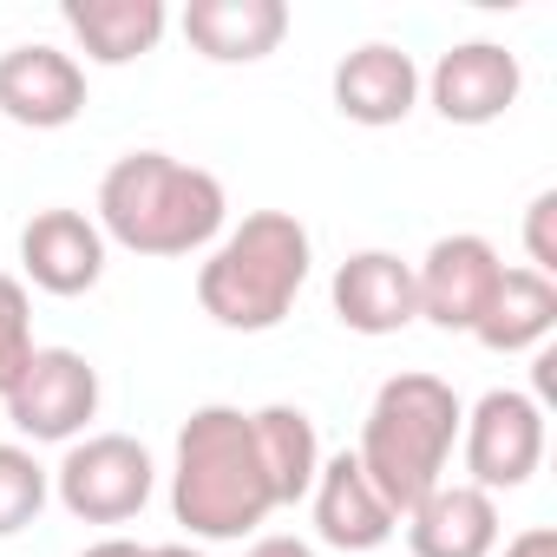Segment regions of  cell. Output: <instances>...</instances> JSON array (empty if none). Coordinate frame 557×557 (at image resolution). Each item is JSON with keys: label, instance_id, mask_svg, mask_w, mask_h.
Wrapping results in <instances>:
<instances>
[{"label": "cell", "instance_id": "7402d4cb", "mask_svg": "<svg viewBox=\"0 0 557 557\" xmlns=\"http://www.w3.org/2000/svg\"><path fill=\"white\" fill-rule=\"evenodd\" d=\"M524 249H531L524 269L557 275V190H537L531 197V210H524Z\"/></svg>", "mask_w": 557, "mask_h": 557}, {"label": "cell", "instance_id": "d6986e66", "mask_svg": "<svg viewBox=\"0 0 557 557\" xmlns=\"http://www.w3.org/2000/svg\"><path fill=\"white\" fill-rule=\"evenodd\" d=\"M249 433H256V459H262V472H269V492H275V505H296V498H309V485H315V472H322V440H315V420L302 413V407H256L249 413Z\"/></svg>", "mask_w": 557, "mask_h": 557}, {"label": "cell", "instance_id": "ba28073f", "mask_svg": "<svg viewBox=\"0 0 557 557\" xmlns=\"http://www.w3.org/2000/svg\"><path fill=\"white\" fill-rule=\"evenodd\" d=\"M498 275H505V262H498V249H492L485 236H472V230L440 236V243L413 262L420 322H433V329H446V335H472L479 315H485V302H492V289H498Z\"/></svg>", "mask_w": 557, "mask_h": 557}, {"label": "cell", "instance_id": "e0dca14e", "mask_svg": "<svg viewBox=\"0 0 557 557\" xmlns=\"http://www.w3.org/2000/svg\"><path fill=\"white\" fill-rule=\"evenodd\" d=\"M60 21L92 66H132V60L158 53V40L171 27L164 0H66Z\"/></svg>", "mask_w": 557, "mask_h": 557}, {"label": "cell", "instance_id": "4fadbf2b", "mask_svg": "<svg viewBox=\"0 0 557 557\" xmlns=\"http://www.w3.org/2000/svg\"><path fill=\"white\" fill-rule=\"evenodd\" d=\"M413 106H420V66H413V53H400V47H387V40H368V47H355V53L335 66V112H342L348 125L387 132V125H400Z\"/></svg>", "mask_w": 557, "mask_h": 557}, {"label": "cell", "instance_id": "ac0fdd59", "mask_svg": "<svg viewBox=\"0 0 557 557\" xmlns=\"http://www.w3.org/2000/svg\"><path fill=\"white\" fill-rule=\"evenodd\" d=\"M550 329H557V283L537 269H505L472 335L492 355H524V348H544Z\"/></svg>", "mask_w": 557, "mask_h": 557}, {"label": "cell", "instance_id": "7a4b0ae2", "mask_svg": "<svg viewBox=\"0 0 557 557\" xmlns=\"http://www.w3.org/2000/svg\"><path fill=\"white\" fill-rule=\"evenodd\" d=\"M275 511L269 472L256 459V433L243 407H197L177 426V459H171V518L203 537V544H236L262 531Z\"/></svg>", "mask_w": 557, "mask_h": 557}, {"label": "cell", "instance_id": "484cf974", "mask_svg": "<svg viewBox=\"0 0 557 557\" xmlns=\"http://www.w3.org/2000/svg\"><path fill=\"white\" fill-rule=\"evenodd\" d=\"M145 557H203V550H197V544H151Z\"/></svg>", "mask_w": 557, "mask_h": 557}, {"label": "cell", "instance_id": "603a6c76", "mask_svg": "<svg viewBox=\"0 0 557 557\" xmlns=\"http://www.w3.org/2000/svg\"><path fill=\"white\" fill-rule=\"evenodd\" d=\"M492 557H557V531L550 524H531V531L505 537V550H492Z\"/></svg>", "mask_w": 557, "mask_h": 557}, {"label": "cell", "instance_id": "cb8c5ba5", "mask_svg": "<svg viewBox=\"0 0 557 557\" xmlns=\"http://www.w3.org/2000/svg\"><path fill=\"white\" fill-rule=\"evenodd\" d=\"M243 557H315V544H309V537H289V531H269V537H256Z\"/></svg>", "mask_w": 557, "mask_h": 557}, {"label": "cell", "instance_id": "8fae6325", "mask_svg": "<svg viewBox=\"0 0 557 557\" xmlns=\"http://www.w3.org/2000/svg\"><path fill=\"white\" fill-rule=\"evenodd\" d=\"M329 302L342 315V329L355 335H400L420 322V296H413V262H400L394 249H355L335 283H329Z\"/></svg>", "mask_w": 557, "mask_h": 557}, {"label": "cell", "instance_id": "9c48e42d", "mask_svg": "<svg viewBox=\"0 0 557 557\" xmlns=\"http://www.w3.org/2000/svg\"><path fill=\"white\" fill-rule=\"evenodd\" d=\"M420 86H426V99H433V112L446 125H492V119H505L518 106L524 66L498 40H459V47H446L433 60V73Z\"/></svg>", "mask_w": 557, "mask_h": 557}, {"label": "cell", "instance_id": "d4e9b609", "mask_svg": "<svg viewBox=\"0 0 557 557\" xmlns=\"http://www.w3.org/2000/svg\"><path fill=\"white\" fill-rule=\"evenodd\" d=\"M151 544H132V537H99V544H86L79 557H145Z\"/></svg>", "mask_w": 557, "mask_h": 557}, {"label": "cell", "instance_id": "44dd1931", "mask_svg": "<svg viewBox=\"0 0 557 557\" xmlns=\"http://www.w3.org/2000/svg\"><path fill=\"white\" fill-rule=\"evenodd\" d=\"M34 348H40V342H34V302H27V283L0 269V394H8V387L27 374Z\"/></svg>", "mask_w": 557, "mask_h": 557}, {"label": "cell", "instance_id": "ffe728a7", "mask_svg": "<svg viewBox=\"0 0 557 557\" xmlns=\"http://www.w3.org/2000/svg\"><path fill=\"white\" fill-rule=\"evenodd\" d=\"M53 498V472L34 459V446H14V440H0V537H14L27 531Z\"/></svg>", "mask_w": 557, "mask_h": 557}, {"label": "cell", "instance_id": "9a60e30c", "mask_svg": "<svg viewBox=\"0 0 557 557\" xmlns=\"http://www.w3.org/2000/svg\"><path fill=\"white\" fill-rule=\"evenodd\" d=\"M177 27L216 66H256L289 40V0H190Z\"/></svg>", "mask_w": 557, "mask_h": 557}, {"label": "cell", "instance_id": "8992f818", "mask_svg": "<svg viewBox=\"0 0 557 557\" xmlns=\"http://www.w3.org/2000/svg\"><path fill=\"white\" fill-rule=\"evenodd\" d=\"M459 453H466V485L479 492H518L544 466V407L518 387H492L466 407L459 420Z\"/></svg>", "mask_w": 557, "mask_h": 557}, {"label": "cell", "instance_id": "3957f363", "mask_svg": "<svg viewBox=\"0 0 557 557\" xmlns=\"http://www.w3.org/2000/svg\"><path fill=\"white\" fill-rule=\"evenodd\" d=\"M315 269V243L289 210H249L197 269V302L230 335H269L283 322Z\"/></svg>", "mask_w": 557, "mask_h": 557}, {"label": "cell", "instance_id": "52a82bcc", "mask_svg": "<svg viewBox=\"0 0 557 557\" xmlns=\"http://www.w3.org/2000/svg\"><path fill=\"white\" fill-rule=\"evenodd\" d=\"M8 420L34 446H73L86 440V420L99 413V368L79 348H34L27 374L0 394Z\"/></svg>", "mask_w": 557, "mask_h": 557}, {"label": "cell", "instance_id": "277c9868", "mask_svg": "<svg viewBox=\"0 0 557 557\" xmlns=\"http://www.w3.org/2000/svg\"><path fill=\"white\" fill-rule=\"evenodd\" d=\"M459 394L440 374H394L381 381L368 420H361V472L374 479V492L387 498L394 518H407L433 485H446V459L459 446Z\"/></svg>", "mask_w": 557, "mask_h": 557}, {"label": "cell", "instance_id": "30bf717a", "mask_svg": "<svg viewBox=\"0 0 557 557\" xmlns=\"http://www.w3.org/2000/svg\"><path fill=\"white\" fill-rule=\"evenodd\" d=\"M0 112L27 132H60L86 112V66L66 47L27 40L0 53Z\"/></svg>", "mask_w": 557, "mask_h": 557}, {"label": "cell", "instance_id": "5b68a950", "mask_svg": "<svg viewBox=\"0 0 557 557\" xmlns=\"http://www.w3.org/2000/svg\"><path fill=\"white\" fill-rule=\"evenodd\" d=\"M158 466L132 433H86L66 446V459L53 466V498L79 518V524H125L151 505Z\"/></svg>", "mask_w": 557, "mask_h": 557}, {"label": "cell", "instance_id": "7c38bea8", "mask_svg": "<svg viewBox=\"0 0 557 557\" xmlns=\"http://www.w3.org/2000/svg\"><path fill=\"white\" fill-rule=\"evenodd\" d=\"M21 269L47 296H86L106 275V236L86 210H34L21 230Z\"/></svg>", "mask_w": 557, "mask_h": 557}, {"label": "cell", "instance_id": "5bb4252c", "mask_svg": "<svg viewBox=\"0 0 557 557\" xmlns=\"http://www.w3.org/2000/svg\"><path fill=\"white\" fill-rule=\"evenodd\" d=\"M309 505H315L322 544H335V550H381V544L400 531V518L387 511V498L374 492V479L361 472L355 453L322 459V472H315V485H309Z\"/></svg>", "mask_w": 557, "mask_h": 557}, {"label": "cell", "instance_id": "6da1fadb", "mask_svg": "<svg viewBox=\"0 0 557 557\" xmlns=\"http://www.w3.org/2000/svg\"><path fill=\"white\" fill-rule=\"evenodd\" d=\"M230 197L203 164L171 151H125L99 177V236L132 256H197L223 236Z\"/></svg>", "mask_w": 557, "mask_h": 557}, {"label": "cell", "instance_id": "2e32d148", "mask_svg": "<svg viewBox=\"0 0 557 557\" xmlns=\"http://www.w3.org/2000/svg\"><path fill=\"white\" fill-rule=\"evenodd\" d=\"M498 498L466 485V479H446L433 485L413 511H407V544L413 557H492L498 550Z\"/></svg>", "mask_w": 557, "mask_h": 557}]
</instances>
